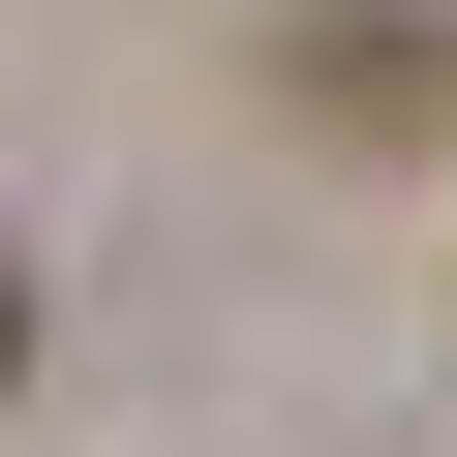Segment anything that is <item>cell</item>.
<instances>
[{
	"instance_id": "1",
	"label": "cell",
	"mask_w": 457,
	"mask_h": 457,
	"mask_svg": "<svg viewBox=\"0 0 457 457\" xmlns=\"http://www.w3.org/2000/svg\"><path fill=\"white\" fill-rule=\"evenodd\" d=\"M0 366H31V275H0Z\"/></svg>"
}]
</instances>
